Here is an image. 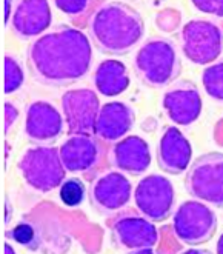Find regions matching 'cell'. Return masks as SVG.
<instances>
[{
	"mask_svg": "<svg viewBox=\"0 0 223 254\" xmlns=\"http://www.w3.org/2000/svg\"><path fill=\"white\" fill-rule=\"evenodd\" d=\"M28 59L36 80L62 86L80 80L89 71L93 51L82 31L62 26L33 42Z\"/></svg>",
	"mask_w": 223,
	"mask_h": 254,
	"instance_id": "6da1fadb",
	"label": "cell"
},
{
	"mask_svg": "<svg viewBox=\"0 0 223 254\" xmlns=\"http://www.w3.org/2000/svg\"><path fill=\"white\" fill-rule=\"evenodd\" d=\"M143 19L129 5L107 2L97 8L89 20V34L100 51L123 56L140 42Z\"/></svg>",
	"mask_w": 223,
	"mask_h": 254,
	"instance_id": "7a4b0ae2",
	"label": "cell"
},
{
	"mask_svg": "<svg viewBox=\"0 0 223 254\" xmlns=\"http://www.w3.org/2000/svg\"><path fill=\"white\" fill-rule=\"evenodd\" d=\"M134 66L146 85L162 88L178 76L180 59L168 40L153 39L139 50L134 59Z\"/></svg>",
	"mask_w": 223,
	"mask_h": 254,
	"instance_id": "3957f363",
	"label": "cell"
},
{
	"mask_svg": "<svg viewBox=\"0 0 223 254\" xmlns=\"http://www.w3.org/2000/svg\"><path fill=\"white\" fill-rule=\"evenodd\" d=\"M17 167L23 181L40 192H48L60 187L66 174L60 151L54 146L28 148Z\"/></svg>",
	"mask_w": 223,
	"mask_h": 254,
	"instance_id": "277c9868",
	"label": "cell"
},
{
	"mask_svg": "<svg viewBox=\"0 0 223 254\" xmlns=\"http://www.w3.org/2000/svg\"><path fill=\"white\" fill-rule=\"evenodd\" d=\"M185 187L197 200L223 208V153L200 156L189 167Z\"/></svg>",
	"mask_w": 223,
	"mask_h": 254,
	"instance_id": "5b68a950",
	"label": "cell"
},
{
	"mask_svg": "<svg viewBox=\"0 0 223 254\" xmlns=\"http://www.w3.org/2000/svg\"><path fill=\"white\" fill-rule=\"evenodd\" d=\"M172 228L182 244L202 245L216 234L217 216L208 205L199 200H186L177 208Z\"/></svg>",
	"mask_w": 223,
	"mask_h": 254,
	"instance_id": "8992f818",
	"label": "cell"
},
{
	"mask_svg": "<svg viewBox=\"0 0 223 254\" xmlns=\"http://www.w3.org/2000/svg\"><path fill=\"white\" fill-rule=\"evenodd\" d=\"M112 244L126 253H153L159 233L153 220L137 213H120L111 223Z\"/></svg>",
	"mask_w": 223,
	"mask_h": 254,
	"instance_id": "52a82bcc",
	"label": "cell"
},
{
	"mask_svg": "<svg viewBox=\"0 0 223 254\" xmlns=\"http://www.w3.org/2000/svg\"><path fill=\"white\" fill-rule=\"evenodd\" d=\"M134 202L140 214L153 222L167 220L175 202L174 185L160 174L143 177L134 191Z\"/></svg>",
	"mask_w": 223,
	"mask_h": 254,
	"instance_id": "ba28073f",
	"label": "cell"
},
{
	"mask_svg": "<svg viewBox=\"0 0 223 254\" xmlns=\"http://www.w3.org/2000/svg\"><path fill=\"white\" fill-rule=\"evenodd\" d=\"M182 50L192 64L208 65L223 50V33L208 20H191L182 29Z\"/></svg>",
	"mask_w": 223,
	"mask_h": 254,
	"instance_id": "9c48e42d",
	"label": "cell"
},
{
	"mask_svg": "<svg viewBox=\"0 0 223 254\" xmlns=\"http://www.w3.org/2000/svg\"><path fill=\"white\" fill-rule=\"evenodd\" d=\"M62 108L71 134L94 129L100 111V102L94 91L86 88L71 89L62 96Z\"/></svg>",
	"mask_w": 223,
	"mask_h": 254,
	"instance_id": "30bf717a",
	"label": "cell"
},
{
	"mask_svg": "<svg viewBox=\"0 0 223 254\" xmlns=\"http://www.w3.org/2000/svg\"><path fill=\"white\" fill-rule=\"evenodd\" d=\"M132 187L122 173H107L96 179L89 190V197L99 211L111 214L125 208L131 199Z\"/></svg>",
	"mask_w": 223,
	"mask_h": 254,
	"instance_id": "8fae6325",
	"label": "cell"
},
{
	"mask_svg": "<svg viewBox=\"0 0 223 254\" xmlns=\"http://www.w3.org/2000/svg\"><path fill=\"white\" fill-rule=\"evenodd\" d=\"M162 107L169 121L175 125H191L200 117L202 97L199 89L188 82H180L165 93L162 99Z\"/></svg>",
	"mask_w": 223,
	"mask_h": 254,
	"instance_id": "7c38bea8",
	"label": "cell"
},
{
	"mask_svg": "<svg viewBox=\"0 0 223 254\" xmlns=\"http://www.w3.org/2000/svg\"><path fill=\"white\" fill-rule=\"evenodd\" d=\"M191 156L192 148L183 132L175 127H168L159 140V167L168 174H182L189 167Z\"/></svg>",
	"mask_w": 223,
	"mask_h": 254,
	"instance_id": "4fadbf2b",
	"label": "cell"
},
{
	"mask_svg": "<svg viewBox=\"0 0 223 254\" xmlns=\"http://www.w3.org/2000/svg\"><path fill=\"white\" fill-rule=\"evenodd\" d=\"M63 128L62 116L48 102L29 105L25 121V134L34 142H48L60 136Z\"/></svg>",
	"mask_w": 223,
	"mask_h": 254,
	"instance_id": "5bb4252c",
	"label": "cell"
},
{
	"mask_svg": "<svg viewBox=\"0 0 223 254\" xmlns=\"http://www.w3.org/2000/svg\"><path fill=\"white\" fill-rule=\"evenodd\" d=\"M132 125L134 111L129 105L123 102H108L99 111L94 132L105 142H117L125 137Z\"/></svg>",
	"mask_w": 223,
	"mask_h": 254,
	"instance_id": "9a60e30c",
	"label": "cell"
},
{
	"mask_svg": "<svg viewBox=\"0 0 223 254\" xmlns=\"http://www.w3.org/2000/svg\"><path fill=\"white\" fill-rule=\"evenodd\" d=\"M66 171L83 173L91 170L99 160V145L89 132L71 134L58 148Z\"/></svg>",
	"mask_w": 223,
	"mask_h": 254,
	"instance_id": "2e32d148",
	"label": "cell"
},
{
	"mask_svg": "<svg viewBox=\"0 0 223 254\" xmlns=\"http://www.w3.org/2000/svg\"><path fill=\"white\" fill-rule=\"evenodd\" d=\"M114 167L123 173L142 174L151 165L150 145L139 136H129L118 140L111 153Z\"/></svg>",
	"mask_w": 223,
	"mask_h": 254,
	"instance_id": "e0dca14e",
	"label": "cell"
},
{
	"mask_svg": "<svg viewBox=\"0 0 223 254\" xmlns=\"http://www.w3.org/2000/svg\"><path fill=\"white\" fill-rule=\"evenodd\" d=\"M51 25V9L47 0L20 2L12 16L14 33L22 39L40 34Z\"/></svg>",
	"mask_w": 223,
	"mask_h": 254,
	"instance_id": "ac0fdd59",
	"label": "cell"
},
{
	"mask_svg": "<svg viewBox=\"0 0 223 254\" xmlns=\"http://www.w3.org/2000/svg\"><path fill=\"white\" fill-rule=\"evenodd\" d=\"M94 83L102 96L112 97L122 94L129 86V76L126 66L122 62L112 61V59L102 62L96 69Z\"/></svg>",
	"mask_w": 223,
	"mask_h": 254,
	"instance_id": "d6986e66",
	"label": "cell"
},
{
	"mask_svg": "<svg viewBox=\"0 0 223 254\" xmlns=\"http://www.w3.org/2000/svg\"><path fill=\"white\" fill-rule=\"evenodd\" d=\"M202 80L206 94L219 102H223V62L208 66L203 71Z\"/></svg>",
	"mask_w": 223,
	"mask_h": 254,
	"instance_id": "ffe728a7",
	"label": "cell"
},
{
	"mask_svg": "<svg viewBox=\"0 0 223 254\" xmlns=\"http://www.w3.org/2000/svg\"><path fill=\"white\" fill-rule=\"evenodd\" d=\"M85 187L79 179H69L60 185V199L66 206H77L83 202Z\"/></svg>",
	"mask_w": 223,
	"mask_h": 254,
	"instance_id": "44dd1931",
	"label": "cell"
},
{
	"mask_svg": "<svg viewBox=\"0 0 223 254\" xmlns=\"http://www.w3.org/2000/svg\"><path fill=\"white\" fill-rule=\"evenodd\" d=\"M23 83V71L16 59L5 56V93L11 94L17 91Z\"/></svg>",
	"mask_w": 223,
	"mask_h": 254,
	"instance_id": "7402d4cb",
	"label": "cell"
},
{
	"mask_svg": "<svg viewBox=\"0 0 223 254\" xmlns=\"http://www.w3.org/2000/svg\"><path fill=\"white\" fill-rule=\"evenodd\" d=\"M8 236H11L14 241L20 245H26L29 248H36L37 247V239H36V230L31 223H19L12 228L11 233H8Z\"/></svg>",
	"mask_w": 223,
	"mask_h": 254,
	"instance_id": "603a6c76",
	"label": "cell"
},
{
	"mask_svg": "<svg viewBox=\"0 0 223 254\" xmlns=\"http://www.w3.org/2000/svg\"><path fill=\"white\" fill-rule=\"evenodd\" d=\"M56 5L66 14H80L88 8L89 2L88 0H57Z\"/></svg>",
	"mask_w": 223,
	"mask_h": 254,
	"instance_id": "cb8c5ba5",
	"label": "cell"
},
{
	"mask_svg": "<svg viewBox=\"0 0 223 254\" xmlns=\"http://www.w3.org/2000/svg\"><path fill=\"white\" fill-rule=\"evenodd\" d=\"M192 5H196V8L203 12L223 17V0H194Z\"/></svg>",
	"mask_w": 223,
	"mask_h": 254,
	"instance_id": "d4e9b609",
	"label": "cell"
},
{
	"mask_svg": "<svg viewBox=\"0 0 223 254\" xmlns=\"http://www.w3.org/2000/svg\"><path fill=\"white\" fill-rule=\"evenodd\" d=\"M17 116H19V111L14 108L11 103H6L5 105V132H8L11 125L17 121Z\"/></svg>",
	"mask_w": 223,
	"mask_h": 254,
	"instance_id": "484cf974",
	"label": "cell"
},
{
	"mask_svg": "<svg viewBox=\"0 0 223 254\" xmlns=\"http://www.w3.org/2000/svg\"><path fill=\"white\" fill-rule=\"evenodd\" d=\"M5 22H8L9 19V8H11V2H5Z\"/></svg>",
	"mask_w": 223,
	"mask_h": 254,
	"instance_id": "4316f807",
	"label": "cell"
},
{
	"mask_svg": "<svg viewBox=\"0 0 223 254\" xmlns=\"http://www.w3.org/2000/svg\"><path fill=\"white\" fill-rule=\"evenodd\" d=\"M217 253L219 254H223V234L220 236L219 242H217Z\"/></svg>",
	"mask_w": 223,
	"mask_h": 254,
	"instance_id": "83f0119b",
	"label": "cell"
},
{
	"mask_svg": "<svg viewBox=\"0 0 223 254\" xmlns=\"http://www.w3.org/2000/svg\"><path fill=\"white\" fill-rule=\"evenodd\" d=\"M5 250H6L5 253H14V251H12V248H11L9 245H5Z\"/></svg>",
	"mask_w": 223,
	"mask_h": 254,
	"instance_id": "f1b7e54d",
	"label": "cell"
}]
</instances>
